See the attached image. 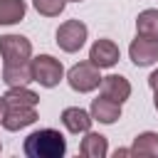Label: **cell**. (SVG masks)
Segmentation results:
<instances>
[{"label": "cell", "instance_id": "cell-1", "mask_svg": "<svg viewBox=\"0 0 158 158\" xmlns=\"http://www.w3.org/2000/svg\"><path fill=\"white\" fill-rule=\"evenodd\" d=\"M22 151L27 158H62L67 153V141L57 128H40L25 138Z\"/></svg>", "mask_w": 158, "mask_h": 158}, {"label": "cell", "instance_id": "cell-2", "mask_svg": "<svg viewBox=\"0 0 158 158\" xmlns=\"http://www.w3.org/2000/svg\"><path fill=\"white\" fill-rule=\"evenodd\" d=\"M30 67H32V81H37L40 86L44 89H52L62 81L64 77V67L59 59H54L52 54H40L35 59H30Z\"/></svg>", "mask_w": 158, "mask_h": 158}, {"label": "cell", "instance_id": "cell-3", "mask_svg": "<svg viewBox=\"0 0 158 158\" xmlns=\"http://www.w3.org/2000/svg\"><path fill=\"white\" fill-rule=\"evenodd\" d=\"M67 81H69V86H72L74 91H79V94L94 91V89H99V84H101V69H99L96 64H91L89 59H86V62H79V64H74V67L67 72Z\"/></svg>", "mask_w": 158, "mask_h": 158}, {"label": "cell", "instance_id": "cell-4", "mask_svg": "<svg viewBox=\"0 0 158 158\" xmlns=\"http://www.w3.org/2000/svg\"><path fill=\"white\" fill-rule=\"evenodd\" d=\"M86 35H89V30L81 20H67L57 27V44L62 52H69V54L79 52L86 42Z\"/></svg>", "mask_w": 158, "mask_h": 158}, {"label": "cell", "instance_id": "cell-5", "mask_svg": "<svg viewBox=\"0 0 158 158\" xmlns=\"http://www.w3.org/2000/svg\"><path fill=\"white\" fill-rule=\"evenodd\" d=\"M0 57H2V62H25L32 57V42L22 35H2Z\"/></svg>", "mask_w": 158, "mask_h": 158}, {"label": "cell", "instance_id": "cell-6", "mask_svg": "<svg viewBox=\"0 0 158 158\" xmlns=\"http://www.w3.org/2000/svg\"><path fill=\"white\" fill-rule=\"evenodd\" d=\"M128 57H131V62L136 67H151V64H156L158 62V40L136 35V40L128 47Z\"/></svg>", "mask_w": 158, "mask_h": 158}, {"label": "cell", "instance_id": "cell-7", "mask_svg": "<svg viewBox=\"0 0 158 158\" xmlns=\"http://www.w3.org/2000/svg\"><path fill=\"white\" fill-rule=\"evenodd\" d=\"M118 59H121V52H118V47H116L114 40L101 37V40H96V42L91 44V49H89V62L96 64L99 69H109V67H114Z\"/></svg>", "mask_w": 158, "mask_h": 158}, {"label": "cell", "instance_id": "cell-8", "mask_svg": "<svg viewBox=\"0 0 158 158\" xmlns=\"http://www.w3.org/2000/svg\"><path fill=\"white\" fill-rule=\"evenodd\" d=\"M37 121V106H17V104H7L5 118H2V128L7 131H20L27 128Z\"/></svg>", "mask_w": 158, "mask_h": 158}, {"label": "cell", "instance_id": "cell-9", "mask_svg": "<svg viewBox=\"0 0 158 158\" xmlns=\"http://www.w3.org/2000/svg\"><path fill=\"white\" fill-rule=\"evenodd\" d=\"M99 89H101V96H106V99H111V101H118V104H123V101L131 96V84H128V79L121 77V74L101 77Z\"/></svg>", "mask_w": 158, "mask_h": 158}, {"label": "cell", "instance_id": "cell-10", "mask_svg": "<svg viewBox=\"0 0 158 158\" xmlns=\"http://www.w3.org/2000/svg\"><path fill=\"white\" fill-rule=\"evenodd\" d=\"M2 81L7 86H27L32 81L30 59H25V62H2Z\"/></svg>", "mask_w": 158, "mask_h": 158}, {"label": "cell", "instance_id": "cell-11", "mask_svg": "<svg viewBox=\"0 0 158 158\" xmlns=\"http://www.w3.org/2000/svg\"><path fill=\"white\" fill-rule=\"evenodd\" d=\"M91 118L99 121V123H116L121 118V104L118 101H111L106 96H99L91 101Z\"/></svg>", "mask_w": 158, "mask_h": 158}, {"label": "cell", "instance_id": "cell-12", "mask_svg": "<svg viewBox=\"0 0 158 158\" xmlns=\"http://www.w3.org/2000/svg\"><path fill=\"white\" fill-rule=\"evenodd\" d=\"M91 121H94L91 114L79 109V106H67L62 111V123L69 133H86L91 128Z\"/></svg>", "mask_w": 158, "mask_h": 158}, {"label": "cell", "instance_id": "cell-13", "mask_svg": "<svg viewBox=\"0 0 158 158\" xmlns=\"http://www.w3.org/2000/svg\"><path fill=\"white\" fill-rule=\"evenodd\" d=\"M79 153H81L84 158H104V156L109 153V141H106V136L94 133V131L89 128V131L84 133L81 143H79Z\"/></svg>", "mask_w": 158, "mask_h": 158}, {"label": "cell", "instance_id": "cell-14", "mask_svg": "<svg viewBox=\"0 0 158 158\" xmlns=\"http://www.w3.org/2000/svg\"><path fill=\"white\" fill-rule=\"evenodd\" d=\"M131 156L141 158H158V133L156 131H143L133 138L131 143Z\"/></svg>", "mask_w": 158, "mask_h": 158}, {"label": "cell", "instance_id": "cell-15", "mask_svg": "<svg viewBox=\"0 0 158 158\" xmlns=\"http://www.w3.org/2000/svg\"><path fill=\"white\" fill-rule=\"evenodd\" d=\"M25 0H0V25H17L25 20Z\"/></svg>", "mask_w": 158, "mask_h": 158}, {"label": "cell", "instance_id": "cell-16", "mask_svg": "<svg viewBox=\"0 0 158 158\" xmlns=\"http://www.w3.org/2000/svg\"><path fill=\"white\" fill-rule=\"evenodd\" d=\"M136 35L158 40V10L151 7V10L138 12V17H136Z\"/></svg>", "mask_w": 158, "mask_h": 158}, {"label": "cell", "instance_id": "cell-17", "mask_svg": "<svg viewBox=\"0 0 158 158\" xmlns=\"http://www.w3.org/2000/svg\"><path fill=\"white\" fill-rule=\"evenodd\" d=\"M2 96L7 104H17V106H37L40 104V96L27 86H7V91Z\"/></svg>", "mask_w": 158, "mask_h": 158}, {"label": "cell", "instance_id": "cell-18", "mask_svg": "<svg viewBox=\"0 0 158 158\" xmlns=\"http://www.w3.org/2000/svg\"><path fill=\"white\" fill-rule=\"evenodd\" d=\"M32 5L44 17H59L62 10H64V5H67V0H32Z\"/></svg>", "mask_w": 158, "mask_h": 158}, {"label": "cell", "instance_id": "cell-19", "mask_svg": "<svg viewBox=\"0 0 158 158\" xmlns=\"http://www.w3.org/2000/svg\"><path fill=\"white\" fill-rule=\"evenodd\" d=\"M148 86H151V89H158V69L148 77Z\"/></svg>", "mask_w": 158, "mask_h": 158}, {"label": "cell", "instance_id": "cell-20", "mask_svg": "<svg viewBox=\"0 0 158 158\" xmlns=\"http://www.w3.org/2000/svg\"><path fill=\"white\" fill-rule=\"evenodd\" d=\"M5 111H7V101H5V96H0V123L5 118Z\"/></svg>", "mask_w": 158, "mask_h": 158}, {"label": "cell", "instance_id": "cell-21", "mask_svg": "<svg viewBox=\"0 0 158 158\" xmlns=\"http://www.w3.org/2000/svg\"><path fill=\"white\" fill-rule=\"evenodd\" d=\"M118 156H131V148H116V158Z\"/></svg>", "mask_w": 158, "mask_h": 158}, {"label": "cell", "instance_id": "cell-22", "mask_svg": "<svg viewBox=\"0 0 158 158\" xmlns=\"http://www.w3.org/2000/svg\"><path fill=\"white\" fill-rule=\"evenodd\" d=\"M156 94H153V106H156V111H158V89H153Z\"/></svg>", "mask_w": 158, "mask_h": 158}, {"label": "cell", "instance_id": "cell-23", "mask_svg": "<svg viewBox=\"0 0 158 158\" xmlns=\"http://www.w3.org/2000/svg\"><path fill=\"white\" fill-rule=\"evenodd\" d=\"M67 2H81V0H67Z\"/></svg>", "mask_w": 158, "mask_h": 158}, {"label": "cell", "instance_id": "cell-24", "mask_svg": "<svg viewBox=\"0 0 158 158\" xmlns=\"http://www.w3.org/2000/svg\"><path fill=\"white\" fill-rule=\"evenodd\" d=\"M0 151H2V143H0Z\"/></svg>", "mask_w": 158, "mask_h": 158}]
</instances>
